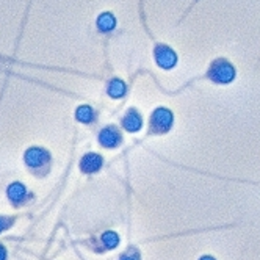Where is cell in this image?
Masks as SVG:
<instances>
[{
    "label": "cell",
    "instance_id": "obj_6",
    "mask_svg": "<svg viewBox=\"0 0 260 260\" xmlns=\"http://www.w3.org/2000/svg\"><path fill=\"white\" fill-rule=\"evenodd\" d=\"M102 166V157L99 154H86L83 155L82 161H80V170L86 174H92L101 170Z\"/></svg>",
    "mask_w": 260,
    "mask_h": 260
},
{
    "label": "cell",
    "instance_id": "obj_12",
    "mask_svg": "<svg viewBox=\"0 0 260 260\" xmlns=\"http://www.w3.org/2000/svg\"><path fill=\"white\" fill-rule=\"evenodd\" d=\"M102 240H104V245L108 249H113V248H116L119 245V237H118V234L116 232H111V231L105 232L102 235Z\"/></svg>",
    "mask_w": 260,
    "mask_h": 260
},
{
    "label": "cell",
    "instance_id": "obj_1",
    "mask_svg": "<svg viewBox=\"0 0 260 260\" xmlns=\"http://www.w3.org/2000/svg\"><path fill=\"white\" fill-rule=\"evenodd\" d=\"M209 79L221 85L231 83L235 79V68L226 60H215L209 68Z\"/></svg>",
    "mask_w": 260,
    "mask_h": 260
},
{
    "label": "cell",
    "instance_id": "obj_5",
    "mask_svg": "<svg viewBox=\"0 0 260 260\" xmlns=\"http://www.w3.org/2000/svg\"><path fill=\"white\" fill-rule=\"evenodd\" d=\"M99 143L104 147H116L121 143V134H119L118 127H115V125L105 127L99 134Z\"/></svg>",
    "mask_w": 260,
    "mask_h": 260
},
{
    "label": "cell",
    "instance_id": "obj_8",
    "mask_svg": "<svg viewBox=\"0 0 260 260\" xmlns=\"http://www.w3.org/2000/svg\"><path fill=\"white\" fill-rule=\"evenodd\" d=\"M7 194H8V199L13 202V204H21L25 198H27V188L25 185L21 183V182H14L11 183L8 190H7Z\"/></svg>",
    "mask_w": 260,
    "mask_h": 260
},
{
    "label": "cell",
    "instance_id": "obj_9",
    "mask_svg": "<svg viewBox=\"0 0 260 260\" xmlns=\"http://www.w3.org/2000/svg\"><path fill=\"white\" fill-rule=\"evenodd\" d=\"M107 92L113 99L122 98L125 94V85H124V82H121L119 79H113L108 83V86H107Z\"/></svg>",
    "mask_w": 260,
    "mask_h": 260
},
{
    "label": "cell",
    "instance_id": "obj_7",
    "mask_svg": "<svg viewBox=\"0 0 260 260\" xmlns=\"http://www.w3.org/2000/svg\"><path fill=\"white\" fill-rule=\"evenodd\" d=\"M122 125L125 130H128V132H138V130L143 127V118L140 116L138 111L130 110L122 118Z\"/></svg>",
    "mask_w": 260,
    "mask_h": 260
},
{
    "label": "cell",
    "instance_id": "obj_10",
    "mask_svg": "<svg viewBox=\"0 0 260 260\" xmlns=\"http://www.w3.org/2000/svg\"><path fill=\"white\" fill-rule=\"evenodd\" d=\"M115 25H116V19L111 13H102L98 17V27L101 31H110L115 28Z\"/></svg>",
    "mask_w": 260,
    "mask_h": 260
},
{
    "label": "cell",
    "instance_id": "obj_16",
    "mask_svg": "<svg viewBox=\"0 0 260 260\" xmlns=\"http://www.w3.org/2000/svg\"><path fill=\"white\" fill-rule=\"evenodd\" d=\"M199 260H215L213 257H210V255H204V257H201Z\"/></svg>",
    "mask_w": 260,
    "mask_h": 260
},
{
    "label": "cell",
    "instance_id": "obj_2",
    "mask_svg": "<svg viewBox=\"0 0 260 260\" xmlns=\"http://www.w3.org/2000/svg\"><path fill=\"white\" fill-rule=\"evenodd\" d=\"M173 127V113L168 108H157L151 116V128L155 134H166Z\"/></svg>",
    "mask_w": 260,
    "mask_h": 260
},
{
    "label": "cell",
    "instance_id": "obj_15",
    "mask_svg": "<svg viewBox=\"0 0 260 260\" xmlns=\"http://www.w3.org/2000/svg\"><path fill=\"white\" fill-rule=\"evenodd\" d=\"M0 260H7V249L4 245H0Z\"/></svg>",
    "mask_w": 260,
    "mask_h": 260
},
{
    "label": "cell",
    "instance_id": "obj_13",
    "mask_svg": "<svg viewBox=\"0 0 260 260\" xmlns=\"http://www.w3.org/2000/svg\"><path fill=\"white\" fill-rule=\"evenodd\" d=\"M13 218H7V216H0V232H4L5 229H8L13 224Z\"/></svg>",
    "mask_w": 260,
    "mask_h": 260
},
{
    "label": "cell",
    "instance_id": "obj_4",
    "mask_svg": "<svg viewBox=\"0 0 260 260\" xmlns=\"http://www.w3.org/2000/svg\"><path fill=\"white\" fill-rule=\"evenodd\" d=\"M154 55H155L157 64L160 68H163V69H171L177 63L176 52L171 47H168V46H157L155 50H154Z\"/></svg>",
    "mask_w": 260,
    "mask_h": 260
},
{
    "label": "cell",
    "instance_id": "obj_11",
    "mask_svg": "<svg viewBox=\"0 0 260 260\" xmlns=\"http://www.w3.org/2000/svg\"><path fill=\"white\" fill-rule=\"evenodd\" d=\"M76 118H77V121H80L83 124H89L92 119H94V110H92L89 105H80L76 111Z\"/></svg>",
    "mask_w": 260,
    "mask_h": 260
},
{
    "label": "cell",
    "instance_id": "obj_3",
    "mask_svg": "<svg viewBox=\"0 0 260 260\" xmlns=\"http://www.w3.org/2000/svg\"><path fill=\"white\" fill-rule=\"evenodd\" d=\"M24 160H25V165L28 166V168L43 170L44 166L49 163L50 155L46 149H43V147H30V149H27L24 154Z\"/></svg>",
    "mask_w": 260,
    "mask_h": 260
},
{
    "label": "cell",
    "instance_id": "obj_14",
    "mask_svg": "<svg viewBox=\"0 0 260 260\" xmlns=\"http://www.w3.org/2000/svg\"><path fill=\"white\" fill-rule=\"evenodd\" d=\"M121 260H140V257H138V251L132 249V251L125 252V254L121 257Z\"/></svg>",
    "mask_w": 260,
    "mask_h": 260
}]
</instances>
